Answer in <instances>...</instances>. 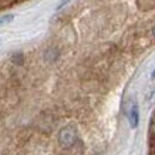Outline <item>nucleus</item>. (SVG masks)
I'll list each match as a JSON object with an SVG mask.
<instances>
[{"mask_svg":"<svg viewBox=\"0 0 155 155\" xmlns=\"http://www.w3.org/2000/svg\"><path fill=\"white\" fill-rule=\"evenodd\" d=\"M124 113L127 115L128 121L131 124L132 128H135L138 125V120H140V115H138V105H137L135 100L130 98L127 103L124 104Z\"/></svg>","mask_w":155,"mask_h":155,"instance_id":"obj_1","label":"nucleus"},{"mask_svg":"<svg viewBox=\"0 0 155 155\" xmlns=\"http://www.w3.org/2000/svg\"><path fill=\"white\" fill-rule=\"evenodd\" d=\"M58 141H60V144L64 148H70L77 141V131L73 127L63 128L60 131V134H58Z\"/></svg>","mask_w":155,"mask_h":155,"instance_id":"obj_2","label":"nucleus"},{"mask_svg":"<svg viewBox=\"0 0 155 155\" xmlns=\"http://www.w3.org/2000/svg\"><path fill=\"white\" fill-rule=\"evenodd\" d=\"M13 19H14L13 14H6V16H2V17H0V26L9 24L10 21H13Z\"/></svg>","mask_w":155,"mask_h":155,"instance_id":"obj_3","label":"nucleus"},{"mask_svg":"<svg viewBox=\"0 0 155 155\" xmlns=\"http://www.w3.org/2000/svg\"><path fill=\"white\" fill-rule=\"evenodd\" d=\"M150 131L151 135L155 137V113L152 114V118H151V124H150Z\"/></svg>","mask_w":155,"mask_h":155,"instance_id":"obj_4","label":"nucleus"},{"mask_svg":"<svg viewBox=\"0 0 155 155\" xmlns=\"http://www.w3.org/2000/svg\"><path fill=\"white\" fill-rule=\"evenodd\" d=\"M21 58H23V56H21V54H16V56H13V61L16 63V64H21V63H23V60H21Z\"/></svg>","mask_w":155,"mask_h":155,"instance_id":"obj_5","label":"nucleus"},{"mask_svg":"<svg viewBox=\"0 0 155 155\" xmlns=\"http://www.w3.org/2000/svg\"><path fill=\"white\" fill-rule=\"evenodd\" d=\"M14 0H0V7H7L13 3Z\"/></svg>","mask_w":155,"mask_h":155,"instance_id":"obj_6","label":"nucleus"},{"mask_svg":"<svg viewBox=\"0 0 155 155\" xmlns=\"http://www.w3.org/2000/svg\"><path fill=\"white\" fill-rule=\"evenodd\" d=\"M68 2H70V0H63V2H61V3H60V5L57 6V10H58V9H61V7H63V6H64V5H67Z\"/></svg>","mask_w":155,"mask_h":155,"instance_id":"obj_7","label":"nucleus"},{"mask_svg":"<svg viewBox=\"0 0 155 155\" xmlns=\"http://www.w3.org/2000/svg\"><path fill=\"white\" fill-rule=\"evenodd\" d=\"M152 34H154V37H155V26H154V28H152Z\"/></svg>","mask_w":155,"mask_h":155,"instance_id":"obj_8","label":"nucleus"},{"mask_svg":"<svg viewBox=\"0 0 155 155\" xmlns=\"http://www.w3.org/2000/svg\"><path fill=\"white\" fill-rule=\"evenodd\" d=\"M151 77H152V78H155V71L152 73V75H151Z\"/></svg>","mask_w":155,"mask_h":155,"instance_id":"obj_9","label":"nucleus"}]
</instances>
